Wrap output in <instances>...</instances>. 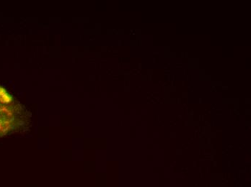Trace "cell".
Here are the masks:
<instances>
[{"mask_svg":"<svg viewBox=\"0 0 251 187\" xmlns=\"http://www.w3.org/2000/svg\"><path fill=\"white\" fill-rule=\"evenodd\" d=\"M13 98L4 88L0 86V103H13Z\"/></svg>","mask_w":251,"mask_h":187,"instance_id":"cell-2","label":"cell"},{"mask_svg":"<svg viewBox=\"0 0 251 187\" xmlns=\"http://www.w3.org/2000/svg\"><path fill=\"white\" fill-rule=\"evenodd\" d=\"M18 109L13 103H0V137L13 130L18 123Z\"/></svg>","mask_w":251,"mask_h":187,"instance_id":"cell-1","label":"cell"}]
</instances>
